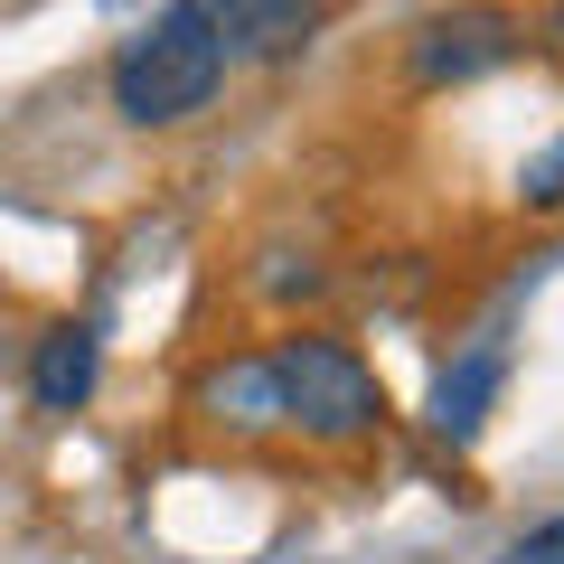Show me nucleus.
<instances>
[{
    "label": "nucleus",
    "mask_w": 564,
    "mask_h": 564,
    "mask_svg": "<svg viewBox=\"0 0 564 564\" xmlns=\"http://www.w3.org/2000/svg\"><path fill=\"white\" fill-rule=\"evenodd\" d=\"M226 76V39L207 29L198 0H170L161 20H141L113 57V113L122 122H180L217 95Z\"/></svg>",
    "instance_id": "nucleus-1"
},
{
    "label": "nucleus",
    "mask_w": 564,
    "mask_h": 564,
    "mask_svg": "<svg viewBox=\"0 0 564 564\" xmlns=\"http://www.w3.org/2000/svg\"><path fill=\"white\" fill-rule=\"evenodd\" d=\"M263 367H273V414L302 423L311 443H358L367 423L386 414L367 358H358V348H339V339H282Z\"/></svg>",
    "instance_id": "nucleus-2"
},
{
    "label": "nucleus",
    "mask_w": 564,
    "mask_h": 564,
    "mask_svg": "<svg viewBox=\"0 0 564 564\" xmlns=\"http://www.w3.org/2000/svg\"><path fill=\"white\" fill-rule=\"evenodd\" d=\"M508 57H518V20H508L499 0H470V10H443V20L414 29V76L423 85H470Z\"/></svg>",
    "instance_id": "nucleus-3"
},
{
    "label": "nucleus",
    "mask_w": 564,
    "mask_h": 564,
    "mask_svg": "<svg viewBox=\"0 0 564 564\" xmlns=\"http://www.w3.org/2000/svg\"><path fill=\"white\" fill-rule=\"evenodd\" d=\"M207 29L245 57H292V47L321 29V0H198Z\"/></svg>",
    "instance_id": "nucleus-4"
},
{
    "label": "nucleus",
    "mask_w": 564,
    "mask_h": 564,
    "mask_svg": "<svg viewBox=\"0 0 564 564\" xmlns=\"http://www.w3.org/2000/svg\"><path fill=\"white\" fill-rule=\"evenodd\" d=\"M499 386H508V348L499 339L462 348V358L443 367V386H433V433H443V443H470L489 423V404H499Z\"/></svg>",
    "instance_id": "nucleus-5"
},
{
    "label": "nucleus",
    "mask_w": 564,
    "mask_h": 564,
    "mask_svg": "<svg viewBox=\"0 0 564 564\" xmlns=\"http://www.w3.org/2000/svg\"><path fill=\"white\" fill-rule=\"evenodd\" d=\"M29 395H39L47 414H76V404L95 395V329H85V321H66V329H47V339H39Z\"/></svg>",
    "instance_id": "nucleus-6"
},
{
    "label": "nucleus",
    "mask_w": 564,
    "mask_h": 564,
    "mask_svg": "<svg viewBox=\"0 0 564 564\" xmlns=\"http://www.w3.org/2000/svg\"><path fill=\"white\" fill-rule=\"evenodd\" d=\"M518 198H527V207H545V217L564 207V132H555V141L536 151V161L518 170Z\"/></svg>",
    "instance_id": "nucleus-7"
},
{
    "label": "nucleus",
    "mask_w": 564,
    "mask_h": 564,
    "mask_svg": "<svg viewBox=\"0 0 564 564\" xmlns=\"http://www.w3.org/2000/svg\"><path fill=\"white\" fill-rule=\"evenodd\" d=\"M499 564H564V518H545V527H527L518 545H499Z\"/></svg>",
    "instance_id": "nucleus-8"
},
{
    "label": "nucleus",
    "mask_w": 564,
    "mask_h": 564,
    "mask_svg": "<svg viewBox=\"0 0 564 564\" xmlns=\"http://www.w3.org/2000/svg\"><path fill=\"white\" fill-rule=\"evenodd\" d=\"M545 47H564V10H555V20H545Z\"/></svg>",
    "instance_id": "nucleus-9"
}]
</instances>
